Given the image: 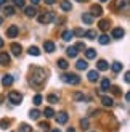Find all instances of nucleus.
Instances as JSON below:
<instances>
[{
	"label": "nucleus",
	"mask_w": 130,
	"mask_h": 132,
	"mask_svg": "<svg viewBox=\"0 0 130 132\" xmlns=\"http://www.w3.org/2000/svg\"><path fill=\"white\" fill-rule=\"evenodd\" d=\"M45 81H47V71H45L43 68H39V66L31 68V77H29L31 85H34V87H40Z\"/></svg>",
	"instance_id": "1"
},
{
	"label": "nucleus",
	"mask_w": 130,
	"mask_h": 132,
	"mask_svg": "<svg viewBox=\"0 0 130 132\" xmlns=\"http://www.w3.org/2000/svg\"><path fill=\"white\" fill-rule=\"evenodd\" d=\"M61 81L66 84H71V85H77V84H80V77L77 74H63Z\"/></svg>",
	"instance_id": "2"
},
{
	"label": "nucleus",
	"mask_w": 130,
	"mask_h": 132,
	"mask_svg": "<svg viewBox=\"0 0 130 132\" xmlns=\"http://www.w3.org/2000/svg\"><path fill=\"white\" fill-rule=\"evenodd\" d=\"M53 18H55V15L51 11H45V13H42V15H39V23L40 24H48V23H51L53 21Z\"/></svg>",
	"instance_id": "3"
},
{
	"label": "nucleus",
	"mask_w": 130,
	"mask_h": 132,
	"mask_svg": "<svg viewBox=\"0 0 130 132\" xmlns=\"http://www.w3.org/2000/svg\"><path fill=\"white\" fill-rule=\"evenodd\" d=\"M8 100H10V103H13V105H19V103L23 102V95L19 94V92L11 90L10 94H8Z\"/></svg>",
	"instance_id": "4"
},
{
	"label": "nucleus",
	"mask_w": 130,
	"mask_h": 132,
	"mask_svg": "<svg viewBox=\"0 0 130 132\" xmlns=\"http://www.w3.org/2000/svg\"><path fill=\"white\" fill-rule=\"evenodd\" d=\"M68 119H69V116H68L66 111H61V113L56 114V122H58V124H66Z\"/></svg>",
	"instance_id": "5"
},
{
	"label": "nucleus",
	"mask_w": 130,
	"mask_h": 132,
	"mask_svg": "<svg viewBox=\"0 0 130 132\" xmlns=\"http://www.w3.org/2000/svg\"><path fill=\"white\" fill-rule=\"evenodd\" d=\"M19 34V28H18V26H10V28L8 29H6V36H8V37H16Z\"/></svg>",
	"instance_id": "6"
},
{
	"label": "nucleus",
	"mask_w": 130,
	"mask_h": 132,
	"mask_svg": "<svg viewBox=\"0 0 130 132\" xmlns=\"http://www.w3.org/2000/svg\"><path fill=\"white\" fill-rule=\"evenodd\" d=\"M125 36V31L122 28H114L113 29V39H122Z\"/></svg>",
	"instance_id": "7"
},
{
	"label": "nucleus",
	"mask_w": 130,
	"mask_h": 132,
	"mask_svg": "<svg viewBox=\"0 0 130 132\" xmlns=\"http://www.w3.org/2000/svg\"><path fill=\"white\" fill-rule=\"evenodd\" d=\"M0 64L2 66L10 64V55L6 53V52H0Z\"/></svg>",
	"instance_id": "8"
},
{
	"label": "nucleus",
	"mask_w": 130,
	"mask_h": 132,
	"mask_svg": "<svg viewBox=\"0 0 130 132\" xmlns=\"http://www.w3.org/2000/svg\"><path fill=\"white\" fill-rule=\"evenodd\" d=\"M13 81H15V79H13V76L5 74V76L2 77V85H3V87H10V85L13 84Z\"/></svg>",
	"instance_id": "9"
},
{
	"label": "nucleus",
	"mask_w": 130,
	"mask_h": 132,
	"mask_svg": "<svg viewBox=\"0 0 130 132\" xmlns=\"http://www.w3.org/2000/svg\"><path fill=\"white\" fill-rule=\"evenodd\" d=\"M10 50H11V53L15 55V56H19L23 48H21V45H19V44H11L10 45Z\"/></svg>",
	"instance_id": "10"
},
{
	"label": "nucleus",
	"mask_w": 130,
	"mask_h": 132,
	"mask_svg": "<svg viewBox=\"0 0 130 132\" xmlns=\"http://www.w3.org/2000/svg\"><path fill=\"white\" fill-rule=\"evenodd\" d=\"M87 77H88L90 82H95V81H98V79H100V74H98V71H96V69H93V71H88Z\"/></svg>",
	"instance_id": "11"
},
{
	"label": "nucleus",
	"mask_w": 130,
	"mask_h": 132,
	"mask_svg": "<svg viewBox=\"0 0 130 132\" xmlns=\"http://www.w3.org/2000/svg\"><path fill=\"white\" fill-rule=\"evenodd\" d=\"M92 16H101L103 15V8L100 5H92V13H90Z\"/></svg>",
	"instance_id": "12"
},
{
	"label": "nucleus",
	"mask_w": 130,
	"mask_h": 132,
	"mask_svg": "<svg viewBox=\"0 0 130 132\" xmlns=\"http://www.w3.org/2000/svg\"><path fill=\"white\" fill-rule=\"evenodd\" d=\"M55 44L51 42V40H47V42H43V50L45 52H48V53H51V52H55Z\"/></svg>",
	"instance_id": "13"
},
{
	"label": "nucleus",
	"mask_w": 130,
	"mask_h": 132,
	"mask_svg": "<svg viewBox=\"0 0 130 132\" xmlns=\"http://www.w3.org/2000/svg\"><path fill=\"white\" fill-rule=\"evenodd\" d=\"M66 55H68V56H71V58H76L77 55H79V52H77V48L74 47V45H71V47H68V48H66Z\"/></svg>",
	"instance_id": "14"
},
{
	"label": "nucleus",
	"mask_w": 130,
	"mask_h": 132,
	"mask_svg": "<svg viewBox=\"0 0 130 132\" xmlns=\"http://www.w3.org/2000/svg\"><path fill=\"white\" fill-rule=\"evenodd\" d=\"M101 103H103V106H106V108H111L113 105H114V100L111 97H103L101 98Z\"/></svg>",
	"instance_id": "15"
},
{
	"label": "nucleus",
	"mask_w": 130,
	"mask_h": 132,
	"mask_svg": "<svg viewBox=\"0 0 130 132\" xmlns=\"http://www.w3.org/2000/svg\"><path fill=\"white\" fill-rule=\"evenodd\" d=\"M24 13H26V16H35L37 15V10H35V6H26L24 8Z\"/></svg>",
	"instance_id": "16"
},
{
	"label": "nucleus",
	"mask_w": 130,
	"mask_h": 132,
	"mask_svg": "<svg viewBox=\"0 0 130 132\" xmlns=\"http://www.w3.org/2000/svg\"><path fill=\"white\" fill-rule=\"evenodd\" d=\"M61 37H63V40H64V42H69V40H71V39H72V37H74V32L68 29V31H64V32H63V34H61Z\"/></svg>",
	"instance_id": "17"
},
{
	"label": "nucleus",
	"mask_w": 130,
	"mask_h": 132,
	"mask_svg": "<svg viewBox=\"0 0 130 132\" xmlns=\"http://www.w3.org/2000/svg\"><path fill=\"white\" fill-rule=\"evenodd\" d=\"M61 10L63 11H71V10H72V5H71L69 0H63V2H61Z\"/></svg>",
	"instance_id": "18"
},
{
	"label": "nucleus",
	"mask_w": 130,
	"mask_h": 132,
	"mask_svg": "<svg viewBox=\"0 0 130 132\" xmlns=\"http://www.w3.org/2000/svg\"><path fill=\"white\" fill-rule=\"evenodd\" d=\"M96 68H98L100 71H106V69L109 68V64H108V61H105V60H100L98 63H96Z\"/></svg>",
	"instance_id": "19"
},
{
	"label": "nucleus",
	"mask_w": 130,
	"mask_h": 132,
	"mask_svg": "<svg viewBox=\"0 0 130 132\" xmlns=\"http://www.w3.org/2000/svg\"><path fill=\"white\" fill-rule=\"evenodd\" d=\"M82 21L85 24H92L93 23V16L90 15V13H83V15H82Z\"/></svg>",
	"instance_id": "20"
},
{
	"label": "nucleus",
	"mask_w": 130,
	"mask_h": 132,
	"mask_svg": "<svg viewBox=\"0 0 130 132\" xmlns=\"http://www.w3.org/2000/svg\"><path fill=\"white\" fill-rule=\"evenodd\" d=\"M111 69H113V72H116V74H117V72H120V71H122V63L114 61V63L111 64Z\"/></svg>",
	"instance_id": "21"
},
{
	"label": "nucleus",
	"mask_w": 130,
	"mask_h": 132,
	"mask_svg": "<svg viewBox=\"0 0 130 132\" xmlns=\"http://www.w3.org/2000/svg\"><path fill=\"white\" fill-rule=\"evenodd\" d=\"M87 66H88V63L85 61V60H79L76 63V68L79 69V71H82V69H87Z\"/></svg>",
	"instance_id": "22"
},
{
	"label": "nucleus",
	"mask_w": 130,
	"mask_h": 132,
	"mask_svg": "<svg viewBox=\"0 0 130 132\" xmlns=\"http://www.w3.org/2000/svg\"><path fill=\"white\" fill-rule=\"evenodd\" d=\"M3 15L5 16H13V15H15V6H5Z\"/></svg>",
	"instance_id": "23"
},
{
	"label": "nucleus",
	"mask_w": 130,
	"mask_h": 132,
	"mask_svg": "<svg viewBox=\"0 0 130 132\" xmlns=\"http://www.w3.org/2000/svg\"><path fill=\"white\" fill-rule=\"evenodd\" d=\"M85 56L88 58V60H93V58L96 56V52H95L93 48H87V50H85Z\"/></svg>",
	"instance_id": "24"
},
{
	"label": "nucleus",
	"mask_w": 130,
	"mask_h": 132,
	"mask_svg": "<svg viewBox=\"0 0 130 132\" xmlns=\"http://www.w3.org/2000/svg\"><path fill=\"white\" fill-rule=\"evenodd\" d=\"M127 3H128V0H116V3H114V6L117 10H120L122 6H127Z\"/></svg>",
	"instance_id": "25"
},
{
	"label": "nucleus",
	"mask_w": 130,
	"mask_h": 132,
	"mask_svg": "<svg viewBox=\"0 0 130 132\" xmlns=\"http://www.w3.org/2000/svg\"><path fill=\"white\" fill-rule=\"evenodd\" d=\"M68 61L66 60H64V58H60V60H58V68H60V69H68Z\"/></svg>",
	"instance_id": "26"
},
{
	"label": "nucleus",
	"mask_w": 130,
	"mask_h": 132,
	"mask_svg": "<svg viewBox=\"0 0 130 132\" xmlns=\"http://www.w3.org/2000/svg\"><path fill=\"white\" fill-rule=\"evenodd\" d=\"M98 26H100V29H101V31H106V29L109 28V19H101Z\"/></svg>",
	"instance_id": "27"
},
{
	"label": "nucleus",
	"mask_w": 130,
	"mask_h": 132,
	"mask_svg": "<svg viewBox=\"0 0 130 132\" xmlns=\"http://www.w3.org/2000/svg\"><path fill=\"white\" fill-rule=\"evenodd\" d=\"M83 36H85L87 39H90V40H93V39H96V31L90 29V31H87V32H85V34H83Z\"/></svg>",
	"instance_id": "28"
},
{
	"label": "nucleus",
	"mask_w": 130,
	"mask_h": 132,
	"mask_svg": "<svg viewBox=\"0 0 130 132\" xmlns=\"http://www.w3.org/2000/svg\"><path fill=\"white\" fill-rule=\"evenodd\" d=\"M109 87H111V81H109V79H103L101 81V90H108Z\"/></svg>",
	"instance_id": "29"
},
{
	"label": "nucleus",
	"mask_w": 130,
	"mask_h": 132,
	"mask_svg": "<svg viewBox=\"0 0 130 132\" xmlns=\"http://www.w3.org/2000/svg\"><path fill=\"white\" fill-rule=\"evenodd\" d=\"M39 116H40V111H39V110H31L29 111V118H31V119H39Z\"/></svg>",
	"instance_id": "30"
},
{
	"label": "nucleus",
	"mask_w": 130,
	"mask_h": 132,
	"mask_svg": "<svg viewBox=\"0 0 130 132\" xmlns=\"http://www.w3.org/2000/svg\"><path fill=\"white\" fill-rule=\"evenodd\" d=\"M98 40H100V44H101V45H108V44H109V37H108L106 34H103V36H100Z\"/></svg>",
	"instance_id": "31"
},
{
	"label": "nucleus",
	"mask_w": 130,
	"mask_h": 132,
	"mask_svg": "<svg viewBox=\"0 0 130 132\" xmlns=\"http://www.w3.org/2000/svg\"><path fill=\"white\" fill-rule=\"evenodd\" d=\"M19 132H32V127L29 124H21L19 126Z\"/></svg>",
	"instance_id": "32"
},
{
	"label": "nucleus",
	"mask_w": 130,
	"mask_h": 132,
	"mask_svg": "<svg viewBox=\"0 0 130 132\" xmlns=\"http://www.w3.org/2000/svg\"><path fill=\"white\" fill-rule=\"evenodd\" d=\"M29 55H34V56H39L40 55V50L37 47H29Z\"/></svg>",
	"instance_id": "33"
},
{
	"label": "nucleus",
	"mask_w": 130,
	"mask_h": 132,
	"mask_svg": "<svg viewBox=\"0 0 130 132\" xmlns=\"http://www.w3.org/2000/svg\"><path fill=\"white\" fill-rule=\"evenodd\" d=\"M43 114H45V118H53V116H55V111L51 110V108H45Z\"/></svg>",
	"instance_id": "34"
},
{
	"label": "nucleus",
	"mask_w": 130,
	"mask_h": 132,
	"mask_svg": "<svg viewBox=\"0 0 130 132\" xmlns=\"http://www.w3.org/2000/svg\"><path fill=\"white\" fill-rule=\"evenodd\" d=\"M74 100H77V102H80V100H85V95H83V94H80V92H76V94H74Z\"/></svg>",
	"instance_id": "35"
},
{
	"label": "nucleus",
	"mask_w": 130,
	"mask_h": 132,
	"mask_svg": "<svg viewBox=\"0 0 130 132\" xmlns=\"http://www.w3.org/2000/svg\"><path fill=\"white\" fill-rule=\"evenodd\" d=\"M74 47L77 48V52H83V50H85V44H83V42H79V44H76Z\"/></svg>",
	"instance_id": "36"
},
{
	"label": "nucleus",
	"mask_w": 130,
	"mask_h": 132,
	"mask_svg": "<svg viewBox=\"0 0 130 132\" xmlns=\"http://www.w3.org/2000/svg\"><path fill=\"white\" fill-rule=\"evenodd\" d=\"M42 100H43L42 95H35V97H34V105H35V106H39V105L42 103Z\"/></svg>",
	"instance_id": "37"
},
{
	"label": "nucleus",
	"mask_w": 130,
	"mask_h": 132,
	"mask_svg": "<svg viewBox=\"0 0 130 132\" xmlns=\"http://www.w3.org/2000/svg\"><path fill=\"white\" fill-rule=\"evenodd\" d=\"M80 126H82V129H83V130H85V129H88V126H90L88 119H80Z\"/></svg>",
	"instance_id": "38"
},
{
	"label": "nucleus",
	"mask_w": 130,
	"mask_h": 132,
	"mask_svg": "<svg viewBox=\"0 0 130 132\" xmlns=\"http://www.w3.org/2000/svg\"><path fill=\"white\" fill-rule=\"evenodd\" d=\"M47 100H48L50 103H58V97H56V95H48Z\"/></svg>",
	"instance_id": "39"
},
{
	"label": "nucleus",
	"mask_w": 130,
	"mask_h": 132,
	"mask_svg": "<svg viewBox=\"0 0 130 132\" xmlns=\"http://www.w3.org/2000/svg\"><path fill=\"white\" fill-rule=\"evenodd\" d=\"M15 6H19V8H24V0H13Z\"/></svg>",
	"instance_id": "40"
},
{
	"label": "nucleus",
	"mask_w": 130,
	"mask_h": 132,
	"mask_svg": "<svg viewBox=\"0 0 130 132\" xmlns=\"http://www.w3.org/2000/svg\"><path fill=\"white\" fill-rule=\"evenodd\" d=\"M8 124H10L8 119H2V121H0V127H2V129H6V127H8Z\"/></svg>",
	"instance_id": "41"
},
{
	"label": "nucleus",
	"mask_w": 130,
	"mask_h": 132,
	"mask_svg": "<svg viewBox=\"0 0 130 132\" xmlns=\"http://www.w3.org/2000/svg\"><path fill=\"white\" fill-rule=\"evenodd\" d=\"M39 127H40V129H45V130H48V129H50V124H48V122H39Z\"/></svg>",
	"instance_id": "42"
},
{
	"label": "nucleus",
	"mask_w": 130,
	"mask_h": 132,
	"mask_svg": "<svg viewBox=\"0 0 130 132\" xmlns=\"http://www.w3.org/2000/svg\"><path fill=\"white\" fill-rule=\"evenodd\" d=\"M72 32H74V36H83V34H85V32H83V29H80V28H77V29H74Z\"/></svg>",
	"instance_id": "43"
},
{
	"label": "nucleus",
	"mask_w": 130,
	"mask_h": 132,
	"mask_svg": "<svg viewBox=\"0 0 130 132\" xmlns=\"http://www.w3.org/2000/svg\"><path fill=\"white\" fill-rule=\"evenodd\" d=\"M124 81H125L127 84H128V81H130V72H128V71L125 72V76H124Z\"/></svg>",
	"instance_id": "44"
},
{
	"label": "nucleus",
	"mask_w": 130,
	"mask_h": 132,
	"mask_svg": "<svg viewBox=\"0 0 130 132\" xmlns=\"http://www.w3.org/2000/svg\"><path fill=\"white\" fill-rule=\"evenodd\" d=\"M113 94H114V95H119V94H120L119 87H113Z\"/></svg>",
	"instance_id": "45"
},
{
	"label": "nucleus",
	"mask_w": 130,
	"mask_h": 132,
	"mask_svg": "<svg viewBox=\"0 0 130 132\" xmlns=\"http://www.w3.org/2000/svg\"><path fill=\"white\" fill-rule=\"evenodd\" d=\"M56 2V0H45V3H47V5H53Z\"/></svg>",
	"instance_id": "46"
},
{
	"label": "nucleus",
	"mask_w": 130,
	"mask_h": 132,
	"mask_svg": "<svg viewBox=\"0 0 130 132\" xmlns=\"http://www.w3.org/2000/svg\"><path fill=\"white\" fill-rule=\"evenodd\" d=\"M31 3L32 5H39V3H40V0H31Z\"/></svg>",
	"instance_id": "47"
},
{
	"label": "nucleus",
	"mask_w": 130,
	"mask_h": 132,
	"mask_svg": "<svg viewBox=\"0 0 130 132\" xmlns=\"http://www.w3.org/2000/svg\"><path fill=\"white\" fill-rule=\"evenodd\" d=\"M66 132H76V129H72V127H71V129H68Z\"/></svg>",
	"instance_id": "48"
},
{
	"label": "nucleus",
	"mask_w": 130,
	"mask_h": 132,
	"mask_svg": "<svg viewBox=\"0 0 130 132\" xmlns=\"http://www.w3.org/2000/svg\"><path fill=\"white\" fill-rule=\"evenodd\" d=\"M3 47V40H2V39H0V48H2Z\"/></svg>",
	"instance_id": "49"
},
{
	"label": "nucleus",
	"mask_w": 130,
	"mask_h": 132,
	"mask_svg": "<svg viewBox=\"0 0 130 132\" xmlns=\"http://www.w3.org/2000/svg\"><path fill=\"white\" fill-rule=\"evenodd\" d=\"M3 3H6V0H0V5H3Z\"/></svg>",
	"instance_id": "50"
},
{
	"label": "nucleus",
	"mask_w": 130,
	"mask_h": 132,
	"mask_svg": "<svg viewBox=\"0 0 130 132\" xmlns=\"http://www.w3.org/2000/svg\"><path fill=\"white\" fill-rule=\"evenodd\" d=\"M51 132H61L60 129H53V130H51Z\"/></svg>",
	"instance_id": "51"
},
{
	"label": "nucleus",
	"mask_w": 130,
	"mask_h": 132,
	"mask_svg": "<svg viewBox=\"0 0 130 132\" xmlns=\"http://www.w3.org/2000/svg\"><path fill=\"white\" fill-rule=\"evenodd\" d=\"M76 2H80L82 3V2H87V0H76Z\"/></svg>",
	"instance_id": "52"
},
{
	"label": "nucleus",
	"mask_w": 130,
	"mask_h": 132,
	"mask_svg": "<svg viewBox=\"0 0 130 132\" xmlns=\"http://www.w3.org/2000/svg\"><path fill=\"white\" fill-rule=\"evenodd\" d=\"M2 23H3V18H2V16H0V24H2Z\"/></svg>",
	"instance_id": "53"
},
{
	"label": "nucleus",
	"mask_w": 130,
	"mask_h": 132,
	"mask_svg": "<svg viewBox=\"0 0 130 132\" xmlns=\"http://www.w3.org/2000/svg\"><path fill=\"white\" fill-rule=\"evenodd\" d=\"M2 100H3V97H2V95H0V103H2Z\"/></svg>",
	"instance_id": "54"
},
{
	"label": "nucleus",
	"mask_w": 130,
	"mask_h": 132,
	"mask_svg": "<svg viewBox=\"0 0 130 132\" xmlns=\"http://www.w3.org/2000/svg\"><path fill=\"white\" fill-rule=\"evenodd\" d=\"M100 2H108V0H100Z\"/></svg>",
	"instance_id": "55"
}]
</instances>
